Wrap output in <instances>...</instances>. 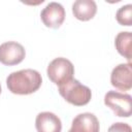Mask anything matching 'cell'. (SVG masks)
<instances>
[{
	"label": "cell",
	"mask_w": 132,
	"mask_h": 132,
	"mask_svg": "<svg viewBox=\"0 0 132 132\" xmlns=\"http://www.w3.org/2000/svg\"><path fill=\"white\" fill-rule=\"evenodd\" d=\"M46 74L52 82L57 86H61L73 78L74 66L68 59L58 57L48 64Z\"/></svg>",
	"instance_id": "obj_3"
},
{
	"label": "cell",
	"mask_w": 132,
	"mask_h": 132,
	"mask_svg": "<svg viewBox=\"0 0 132 132\" xmlns=\"http://www.w3.org/2000/svg\"><path fill=\"white\" fill-rule=\"evenodd\" d=\"M131 42H132V34L129 31H122L118 33L114 39V45L118 53L126 58L130 63L131 60Z\"/></svg>",
	"instance_id": "obj_11"
},
{
	"label": "cell",
	"mask_w": 132,
	"mask_h": 132,
	"mask_svg": "<svg viewBox=\"0 0 132 132\" xmlns=\"http://www.w3.org/2000/svg\"><path fill=\"white\" fill-rule=\"evenodd\" d=\"M59 94L70 104L74 106H84L87 105L91 98H92V92L91 89L81 82H79L77 79L72 78L68 80L67 82L58 86Z\"/></svg>",
	"instance_id": "obj_2"
},
{
	"label": "cell",
	"mask_w": 132,
	"mask_h": 132,
	"mask_svg": "<svg viewBox=\"0 0 132 132\" xmlns=\"http://www.w3.org/2000/svg\"><path fill=\"white\" fill-rule=\"evenodd\" d=\"M117 22L122 26H131L132 25V5L127 4L120 7L116 13Z\"/></svg>",
	"instance_id": "obj_12"
},
{
	"label": "cell",
	"mask_w": 132,
	"mask_h": 132,
	"mask_svg": "<svg viewBox=\"0 0 132 132\" xmlns=\"http://www.w3.org/2000/svg\"><path fill=\"white\" fill-rule=\"evenodd\" d=\"M35 127L37 132H61L62 122L57 114L51 111H42L36 116Z\"/></svg>",
	"instance_id": "obj_9"
},
{
	"label": "cell",
	"mask_w": 132,
	"mask_h": 132,
	"mask_svg": "<svg viewBox=\"0 0 132 132\" xmlns=\"http://www.w3.org/2000/svg\"><path fill=\"white\" fill-rule=\"evenodd\" d=\"M111 86L120 91H129L132 88V66L131 63L117 65L110 74Z\"/></svg>",
	"instance_id": "obj_6"
},
{
	"label": "cell",
	"mask_w": 132,
	"mask_h": 132,
	"mask_svg": "<svg viewBox=\"0 0 132 132\" xmlns=\"http://www.w3.org/2000/svg\"><path fill=\"white\" fill-rule=\"evenodd\" d=\"M40 19L47 28L57 29L65 20V9L58 2H50L40 12Z\"/></svg>",
	"instance_id": "obj_7"
},
{
	"label": "cell",
	"mask_w": 132,
	"mask_h": 132,
	"mask_svg": "<svg viewBox=\"0 0 132 132\" xmlns=\"http://www.w3.org/2000/svg\"><path fill=\"white\" fill-rule=\"evenodd\" d=\"M104 104L117 117L129 118L132 112V97L118 91H108L104 96Z\"/></svg>",
	"instance_id": "obj_4"
},
{
	"label": "cell",
	"mask_w": 132,
	"mask_h": 132,
	"mask_svg": "<svg viewBox=\"0 0 132 132\" xmlns=\"http://www.w3.org/2000/svg\"><path fill=\"white\" fill-rule=\"evenodd\" d=\"M99 130L100 125L97 117L91 112H82L72 120L68 132H99Z\"/></svg>",
	"instance_id": "obj_8"
},
{
	"label": "cell",
	"mask_w": 132,
	"mask_h": 132,
	"mask_svg": "<svg viewBox=\"0 0 132 132\" xmlns=\"http://www.w3.org/2000/svg\"><path fill=\"white\" fill-rule=\"evenodd\" d=\"M1 91H2V90H1V85H0V94H1Z\"/></svg>",
	"instance_id": "obj_14"
},
{
	"label": "cell",
	"mask_w": 132,
	"mask_h": 132,
	"mask_svg": "<svg viewBox=\"0 0 132 132\" xmlns=\"http://www.w3.org/2000/svg\"><path fill=\"white\" fill-rule=\"evenodd\" d=\"M107 132H132L131 126L127 123L117 122L113 123L107 130Z\"/></svg>",
	"instance_id": "obj_13"
},
{
	"label": "cell",
	"mask_w": 132,
	"mask_h": 132,
	"mask_svg": "<svg viewBox=\"0 0 132 132\" xmlns=\"http://www.w3.org/2000/svg\"><path fill=\"white\" fill-rule=\"evenodd\" d=\"M96 12L97 4L94 0H76L72 4V13L79 21H90L95 16Z\"/></svg>",
	"instance_id": "obj_10"
},
{
	"label": "cell",
	"mask_w": 132,
	"mask_h": 132,
	"mask_svg": "<svg viewBox=\"0 0 132 132\" xmlns=\"http://www.w3.org/2000/svg\"><path fill=\"white\" fill-rule=\"evenodd\" d=\"M42 84L41 74L34 69H22L11 72L6 78V86L12 94L30 95L35 93Z\"/></svg>",
	"instance_id": "obj_1"
},
{
	"label": "cell",
	"mask_w": 132,
	"mask_h": 132,
	"mask_svg": "<svg viewBox=\"0 0 132 132\" xmlns=\"http://www.w3.org/2000/svg\"><path fill=\"white\" fill-rule=\"evenodd\" d=\"M26 51L16 41H6L0 44V63L5 66L18 65L25 59Z\"/></svg>",
	"instance_id": "obj_5"
}]
</instances>
